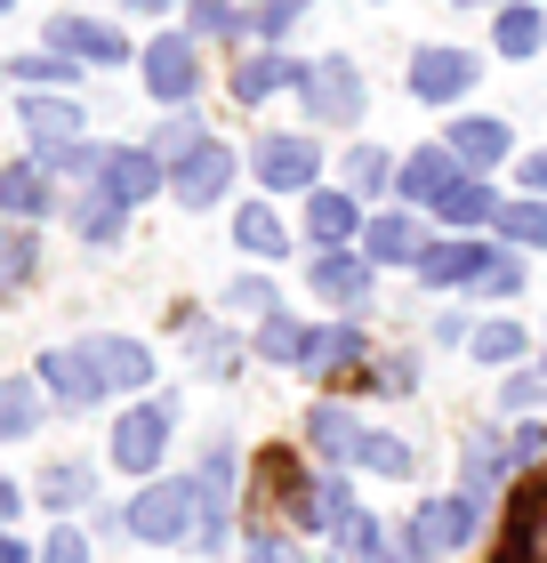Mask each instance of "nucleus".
Wrapping results in <instances>:
<instances>
[{"label": "nucleus", "mask_w": 547, "mask_h": 563, "mask_svg": "<svg viewBox=\"0 0 547 563\" xmlns=\"http://www.w3.org/2000/svg\"><path fill=\"white\" fill-rule=\"evenodd\" d=\"M306 434H315L322 459H347V467H379V475H411V443H395V434L362 427L354 411H338V402H322L315 419H306Z\"/></svg>", "instance_id": "f257e3e1"}, {"label": "nucleus", "mask_w": 547, "mask_h": 563, "mask_svg": "<svg viewBox=\"0 0 547 563\" xmlns=\"http://www.w3.org/2000/svg\"><path fill=\"white\" fill-rule=\"evenodd\" d=\"M129 540H145V548H169V540H186V523H201V483H153V492L129 499Z\"/></svg>", "instance_id": "f03ea898"}, {"label": "nucleus", "mask_w": 547, "mask_h": 563, "mask_svg": "<svg viewBox=\"0 0 547 563\" xmlns=\"http://www.w3.org/2000/svg\"><path fill=\"white\" fill-rule=\"evenodd\" d=\"M298 97H306V113H315L322 130H347V121H362V73H354L347 57H322V65H306Z\"/></svg>", "instance_id": "7ed1b4c3"}, {"label": "nucleus", "mask_w": 547, "mask_h": 563, "mask_svg": "<svg viewBox=\"0 0 547 563\" xmlns=\"http://www.w3.org/2000/svg\"><path fill=\"white\" fill-rule=\"evenodd\" d=\"M475 540V492H451V499H427L419 523H411V555L419 563H442Z\"/></svg>", "instance_id": "20e7f679"}, {"label": "nucleus", "mask_w": 547, "mask_h": 563, "mask_svg": "<svg viewBox=\"0 0 547 563\" xmlns=\"http://www.w3.org/2000/svg\"><path fill=\"white\" fill-rule=\"evenodd\" d=\"M169 419H177V402H138V411H121V427H113V467L153 475V467H162V451H169Z\"/></svg>", "instance_id": "39448f33"}, {"label": "nucleus", "mask_w": 547, "mask_h": 563, "mask_svg": "<svg viewBox=\"0 0 547 563\" xmlns=\"http://www.w3.org/2000/svg\"><path fill=\"white\" fill-rule=\"evenodd\" d=\"M258 177H266L274 194H315V177H322V145L315 137H258Z\"/></svg>", "instance_id": "423d86ee"}, {"label": "nucleus", "mask_w": 547, "mask_h": 563, "mask_svg": "<svg viewBox=\"0 0 547 563\" xmlns=\"http://www.w3.org/2000/svg\"><path fill=\"white\" fill-rule=\"evenodd\" d=\"M145 89L162 97V106H186V97L201 89V57H194L186 33H162V41L145 48Z\"/></svg>", "instance_id": "0eeeda50"}, {"label": "nucleus", "mask_w": 547, "mask_h": 563, "mask_svg": "<svg viewBox=\"0 0 547 563\" xmlns=\"http://www.w3.org/2000/svg\"><path fill=\"white\" fill-rule=\"evenodd\" d=\"M507 563H547V475L532 483H515V499H507Z\"/></svg>", "instance_id": "6e6552de"}, {"label": "nucleus", "mask_w": 547, "mask_h": 563, "mask_svg": "<svg viewBox=\"0 0 547 563\" xmlns=\"http://www.w3.org/2000/svg\"><path fill=\"white\" fill-rule=\"evenodd\" d=\"M97 194L129 210V201H153L162 194V153L153 145H129V153H106V169H97Z\"/></svg>", "instance_id": "1a4fd4ad"}, {"label": "nucleus", "mask_w": 547, "mask_h": 563, "mask_svg": "<svg viewBox=\"0 0 547 563\" xmlns=\"http://www.w3.org/2000/svg\"><path fill=\"white\" fill-rule=\"evenodd\" d=\"M41 387L81 411V402L106 395V371H97V354H89V346H48V354H41Z\"/></svg>", "instance_id": "9d476101"}, {"label": "nucleus", "mask_w": 547, "mask_h": 563, "mask_svg": "<svg viewBox=\"0 0 547 563\" xmlns=\"http://www.w3.org/2000/svg\"><path fill=\"white\" fill-rule=\"evenodd\" d=\"M467 89H475V57H467V48H419V57H411V97L451 106Z\"/></svg>", "instance_id": "9b49d317"}, {"label": "nucleus", "mask_w": 547, "mask_h": 563, "mask_svg": "<svg viewBox=\"0 0 547 563\" xmlns=\"http://www.w3.org/2000/svg\"><path fill=\"white\" fill-rule=\"evenodd\" d=\"M169 186H177V201H186V210H201V201H218V194L233 186V153H226L218 137H201L186 162L169 169Z\"/></svg>", "instance_id": "f8f14e48"}, {"label": "nucleus", "mask_w": 547, "mask_h": 563, "mask_svg": "<svg viewBox=\"0 0 547 563\" xmlns=\"http://www.w3.org/2000/svg\"><path fill=\"white\" fill-rule=\"evenodd\" d=\"M491 258H500V250H483V242H427L419 282H435V290H467V282L491 274Z\"/></svg>", "instance_id": "ddd939ff"}, {"label": "nucleus", "mask_w": 547, "mask_h": 563, "mask_svg": "<svg viewBox=\"0 0 547 563\" xmlns=\"http://www.w3.org/2000/svg\"><path fill=\"white\" fill-rule=\"evenodd\" d=\"M226 523H233V451H210V467H201V531L194 548H226Z\"/></svg>", "instance_id": "4468645a"}, {"label": "nucleus", "mask_w": 547, "mask_h": 563, "mask_svg": "<svg viewBox=\"0 0 547 563\" xmlns=\"http://www.w3.org/2000/svg\"><path fill=\"white\" fill-rule=\"evenodd\" d=\"M48 48H57V57H89V65H121L129 57V41L113 24H89V16H57L48 24Z\"/></svg>", "instance_id": "2eb2a0df"}, {"label": "nucleus", "mask_w": 547, "mask_h": 563, "mask_svg": "<svg viewBox=\"0 0 547 563\" xmlns=\"http://www.w3.org/2000/svg\"><path fill=\"white\" fill-rule=\"evenodd\" d=\"M306 282H315V298H330V306H362V298H371V266L347 258V250H315Z\"/></svg>", "instance_id": "dca6fc26"}, {"label": "nucleus", "mask_w": 547, "mask_h": 563, "mask_svg": "<svg viewBox=\"0 0 547 563\" xmlns=\"http://www.w3.org/2000/svg\"><path fill=\"white\" fill-rule=\"evenodd\" d=\"M451 186H459V153L451 145H427V153H411V162H403V201H427V210H435Z\"/></svg>", "instance_id": "f3484780"}, {"label": "nucleus", "mask_w": 547, "mask_h": 563, "mask_svg": "<svg viewBox=\"0 0 547 563\" xmlns=\"http://www.w3.org/2000/svg\"><path fill=\"white\" fill-rule=\"evenodd\" d=\"M362 250H371V266H419L427 242L411 218H371V234H362Z\"/></svg>", "instance_id": "a211bd4d"}, {"label": "nucleus", "mask_w": 547, "mask_h": 563, "mask_svg": "<svg viewBox=\"0 0 547 563\" xmlns=\"http://www.w3.org/2000/svg\"><path fill=\"white\" fill-rule=\"evenodd\" d=\"M354 225H362L354 194H315V201H306V234H315V250H347Z\"/></svg>", "instance_id": "6ab92c4d"}, {"label": "nucleus", "mask_w": 547, "mask_h": 563, "mask_svg": "<svg viewBox=\"0 0 547 563\" xmlns=\"http://www.w3.org/2000/svg\"><path fill=\"white\" fill-rule=\"evenodd\" d=\"M306 81V65H291V57H250L242 73H233V97H242V106H266L274 89H298Z\"/></svg>", "instance_id": "aec40b11"}, {"label": "nucleus", "mask_w": 547, "mask_h": 563, "mask_svg": "<svg viewBox=\"0 0 547 563\" xmlns=\"http://www.w3.org/2000/svg\"><path fill=\"white\" fill-rule=\"evenodd\" d=\"M442 145L459 153V169H491V162H507V121H459Z\"/></svg>", "instance_id": "412c9836"}, {"label": "nucleus", "mask_w": 547, "mask_h": 563, "mask_svg": "<svg viewBox=\"0 0 547 563\" xmlns=\"http://www.w3.org/2000/svg\"><path fill=\"white\" fill-rule=\"evenodd\" d=\"M24 130L41 145H73L81 137V106H73V97H24Z\"/></svg>", "instance_id": "4be33fe9"}, {"label": "nucleus", "mask_w": 547, "mask_h": 563, "mask_svg": "<svg viewBox=\"0 0 547 563\" xmlns=\"http://www.w3.org/2000/svg\"><path fill=\"white\" fill-rule=\"evenodd\" d=\"M0 210H9V218H41V210H48V169H41V162L0 169Z\"/></svg>", "instance_id": "5701e85b"}, {"label": "nucleus", "mask_w": 547, "mask_h": 563, "mask_svg": "<svg viewBox=\"0 0 547 563\" xmlns=\"http://www.w3.org/2000/svg\"><path fill=\"white\" fill-rule=\"evenodd\" d=\"M89 354H97V371H106V387H145L153 378V354L138 339H97Z\"/></svg>", "instance_id": "b1692460"}, {"label": "nucleus", "mask_w": 547, "mask_h": 563, "mask_svg": "<svg viewBox=\"0 0 547 563\" xmlns=\"http://www.w3.org/2000/svg\"><path fill=\"white\" fill-rule=\"evenodd\" d=\"M435 210H442V225H483V218H500V194H491L483 177H459V186L442 194Z\"/></svg>", "instance_id": "393cba45"}, {"label": "nucleus", "mask_w": 547, "mask_h": 563, "mask_svg": "<svg viewBox=\"0 0 547 563\" xmlns=\"http://www.w3.org/2000/svg\"><path fill=\"white\" fill-rule=\"evenodd\" d=\"M491 33H500V57H532V48L547 41V24H539V9H524V0H507Z\"/></svg>", "instance_id": "a878e982"}, {"label": "nucleus", "mask_w": 547, "mask_h": 563, "mask_svg": "<svg viewBox=\"0 0 547 563\" xmlns=\"http://www.w3.org/2000/svg\"><path fill=\"white\" fill-rule=\"evenodd\" d=\"M347 363H362V330H315V346H306V371H315V378H338Z\"/></svg>", "instance_id": "bb28decb"}, {"label": "nucleus", "mask_w": 547, "mask_h": 563, "mask_svg": "<svg viewBox=\"0 0 547 563\" xmlns=\"http://www.w3.org/2000/svg\"><path fill=\"white\" fill-rule=\"evenodd\" d=\"M33 266H41L33 234H17V225H0V298H17L24 282H33Z\"/></svg>", "instance_id": "cd10ccee"}, {"label": "nucleus", "mask_w": 547, "mask_h": 563, "mask_svg": "<svg viewBox=\"0 0 547 563\" xmlns=\"http://www.w3.org/2000/svg\"><path fill=\"white\" fill-rule=\"evenodd\" d=\"M306 346H315V330H298L291 314H266V330H258V354H266V363H306Z\"/></svg>", "instance_id": "c85d7f7f"}, {"label": "nucleus", "mask_w": 547, "mask_h": 563, "mask_svg": "<svg viewBox=\"0 0 547 563\" xmlns=\"http://www.w3.org/2000/svg\"><path fill=\"white\" fill-rule=\"evenodd\" d=\"M41 427V395L24 387V378H0V443L9 434H33Z\"/></svg>", "instance_id": "c756f323"}, {"label": "nucleus", "mask_w": 547, "mask_h": 563, "mask_svg": "<svg viewBox=\"0 0 547 563\" xmlns=\"http://www.w3.org/2000/svg\"><path fill=\"white\" fill-rule=\"evenodd\" d=\"M233 242L258 250V258H282V225H274V210H258V201H250V210L233 218Z\"/></svg>", "instance_id": "7c9ffc66"}, {"label": "nucleus", "mask_w": 547, "mask_h": 563, "mask_svg": "<svg viewBox=\"0 0 547 563\" xmlns=\"http://www.w3.org/2000/svg\"><path fill=\"white\" fill-rule=\"evenodd\" d=\"M491 225H500L507 242H547V201H500Z\"/></svg>", "instance_id": "2f4dec72"}, {"label": "nucleus", "mask_w": 547, "mask_h": 563, "mask_svg": "<svg viewBox=\"0 0 547 563\" xmlns=\"http://www.w3.org/2000/svg\"><path fill=\"white\" fill-rule=\"evenodd\" d=\"M467 346H475L483 363H515V354H524V330H515V322H483Z\"/></svg>", "instance_id": "473e14b6"}, {"label": "nucleus", "mask_w": 547, "mask_h": 563, "mask_svg": "<svg viewBox=\"0 0 547 563\" xmlns=\"http://www.w3.org/2000/svg\"><path fill=\"white\" fill-rule=\"evenodd\" d=\"M41 499H48V507H81V499H89V467H48V475H41Z\"/></svg>", "instance_id": "72a5a7b5"}, {"label": "nucleus", "mask_w": 547, "mask_h": 563, "mask_svg": "<svg viewBox=\"0 0 547 563\" xmlns=\"http://www.w3.org/2000/svg\"><path fill=\"white\" fill-rule=\"evenodd\" d=\"M347 177H354V194H379L386 177H395V162H386L379 145H354V162H347Z\"/></svg>", "instance_id": "f704fd0d"}, {"label": "nucleus", "mask_w": 547, "mask_h": 563, "mask_svg": "<svg viewBox=\"0 0 547 563\" xmlns=\"http://www.w3.org/2000/svg\"><path fill=\"white\" fill-rule=\"evenodd\" d=\"M81 234H89V242H113V234H121V210H113L106 194H97V201H81Z\"/></svg>", "instance_id": "c9c22d12"}, {"label": "nucleus", "mask_w": 547, "mask_h": 563, "mask_svg": "<svg viewBox=\"0 0 547 563\" xmlns=\"http://www.w3.org/2000/svg\"><path fill=\"white\" fill-rule=\"evenodd\" d=\"M491 475H500V443H483V434H475V443H467V492H483Z\"/></svg>", "instance_id": "e433bc0d"}, {"label": "nucleus", "mask_w": 547, "mask_h": 563, "mask_svg": "<svg viewBox=\"0 0 547 563\" xmlns=\"http://www.w3.org/2000/svg\"><path fill=\"white\" fill-rule=\"evenodd\" d=\"M201 137H210V130H194V121H169V130L153 137V153H169V162H186V153H194Z\"/></svg>", "instance_id": "4c0bfd02"}, {"label": "nucleus", "mask_w": 547, "mask_h": 563, "mask_svg": "<svg viewBox=\"0 0 547 563\" xmlns=\"http://www.w3.org/2000/svg\"><path fill=\"white\" fill-rule=\"evenodd\" d=\"M41 563H89V540H81L73 523H57V540H48V555H41Z\"/></svg>", "instance_id": "58836bf2"}, {"label": "nucleus", "mask_w": 547, "mask_h": 563, "mask_svg": "<svg viewBox=\"0 0 547 563\" xmlns=\"http://www.w3.org/2000/svg\"><path fill=\"white\" fill-rule=\"evenodd\" d=\"M483 290H491V298H515V290H524V266H515V258H491Z\"/></svg>", "instance_id": "ea45409f"}, {"label": "nucleus", "mask_w": 547, "mask_h": 563, "mask_svg": "<svg viewBox=\"0 0 547 563\" xmlns=\"http://www.w3.org/2000/svg\"><path fill=\"white\" fill-rule=\"evenodd\" d=\"M9 73H24V81H73V65H65V57H17Z\"/></svg>", "instance_id": "a19ab883"}, {"label": "nucleus", "mask_w": 547, "mask_h": 563, "mask_svg": "<svg viewBox=\"0 0 547 563\" xmlns=\"http://www.w3.org/2000/svg\"><path fill=\"white\" fill-rule=\"evenodd\" d=\"M194 24H201V33H233V24H242V16H233L226 0H194Z\"/></svg>", "instance_id": "79ce46f5"}, {"label": "nucleus", "mask_w": 547, "mask_h": 563, "mask_svg": "<svg viewBox=\"0 0 547 563\" xmlns=\"http://www.w3.org/2000/svg\"><path fill=\"white\" fill-rule=\"evenodd\" d=\"M250 563H298V548L274 540V531H258V540H250Z\"/></svg>", "instance_id": "37998d69"}, {"label": "nucleus", "mask_w": 547, "mask_h": 563, "mask_svg": "<svg viewBox=\"0 0 547 563\" xmlns=\"http://www.w3.org/2000/svg\"><path fill=\"white\" fill-rule=\"evenodd\" d=\"M298 24V0H266V9H258V33H291Z\"/></svg>", "instance_id": "c03bdc74"}, {"label": "nucleus", "mask_w": 547, "mask_h": 563, "mask_svg": "<svg viewBox=\"0 0 547 563\" xmlns=\"http://www.w3.org/2000/svg\"><path fill=\"white\" fill-rule=\"evenodd\" d=\"M515 459H524V467H547V427H524V434H515Z\"/></svg>", "instance_id": "a18cd8bd"}, {"label": "nucleus", "mask_w": 547, "mask_h": 563, "mask_svg": "<svg viewBox=\"0 0 547 563\" xmlns=\"http://www.w3.org/2000/svg\"><path fill=\"white\" fill-rule=\"evenodd\" d=\"M233 306H258V314H266L274 290H266V282H233Z\"/></svg>", "instance_id": "49530a36"}, {"label": "nucleus", "mask_w": 547, "mask_h": 563, "mask_svg": "<svg viewBox=\"0 0 547 563\" xmlns=\"http://www.w3.org/2000/svg\"><path fill=\"white\" fill-rule=\"evenodd\" d=\"M524 177H532V186L547 194V153H532V162H524Z\"/></svg>", "instance_id": "de8ad7c7"}, {"label": "nucleus", "mask_w": 547, "mask_h": 563, "mask_svg": "<svg viewBox=\"0 0 547 563\" xmlns=\"http://www.w3.org/2000/svg\"><path fill=\"white\" fill-rule=\"evenodd\" d=\"M0 523H17V483H0Z\"/></svg>", "instance_id": "09e8293b"}, {"label": "nucleus", "mask_w": 547, "mask_h": 563, "mask_svg": "<svg viewBox=\"0 0 547 563\" xmlns=\"http://www.w3.org/2000/svg\"><path fill=\"white\" fill-rule=\"evenodd\" d=\"M0 563H33V555H24L17 540H0Z\"/></svg>", "instance_id": "8fccbe9b"}, {"label": "nucleus", "mask_w": 547, "mask_h": 563, "mask_svg": "<svg viewBox=\"0 0 547 563\" xmlns=\"http://www.w3.org/2000/svg\"><path fill=\"white\" fill-rule=\"evenodd\" d=\"M129 9H177V0H129ZM186 9H194V0H186Z\"/></svg>", "instance_id": "3c124183"}, {"label": "nucleus", "mask_w": 547, "mask_h": 563, "mask_svg": "<svg viewBox=\"0 0 547 563\" xmlns=\"http://www.w3.org/2000/svg\"><path fill=\"white\" fill-rule=\"evenodd\" d=\"M451 9H483V0H451Z\"/></svg>", "instance_id": "603ef678"}, {"label": "nucleus", "mask_w": 547, "mask_h": 563, "mask_svg": "<svg viewBox=\"0 0 547 563\" xmlns=\"http://www.w3.org/2000/svg\"><path fill=\"white\" fill-rule=\"evenodd\" d=\"M0 16H9V0H0Z\"/></svg>", "instance_id": "864d4df0"}, {"label": "nucleus", "mask_w": 547, "mask_h": 563, "mask_svg": "<svg viewBox=\"0 0 547 563\" xmlns=\"http://www.w3.org/2000/svg\"><path fill=\"white\" fill-rule=\"evenodd\" d=\"M491 563H507V555H491Z\"/></svg>", "instance_id": "5fc2aeb1"}, {"label": "nucleus", "mask_w": 547, "mask_h": 563, "mask_svg": "<svg viewBox=\"0 0 547 563\" xmlns=\"http://www.w3.org/2000/svg\"><path fill=\"white\" fill-rule=\"evenodd\" d=\"M379 9H386V0H379Z\"/></svg>", "instance_id": "6e6d98bb"}]
</instances>
